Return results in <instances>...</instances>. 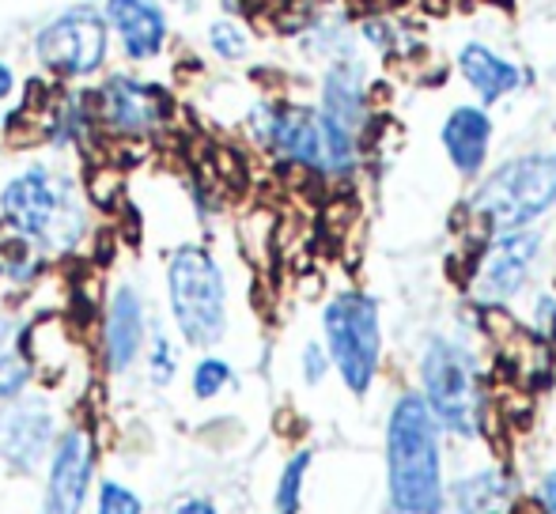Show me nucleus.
I'll return each instance as SVG.
<instances>
[{"mask_svg": "<svg viewBox=\"0 0 556 514\" xmlns=\"http://www.w3.org/2000/svg\"><path fill=\"white\" fill-rule=\"evenodd\" d=\"M390 496L405 514H440V442H435V416L425 397L405 394L394 404L387 432Z\"/></svg>", "mask_w": 556, "mask_h": 514, "instance_id": "obj_1", "label": "nucleus"}, {"mask_svg": "<svg viewBox=\"0 0 556 514\" xmlns=\"http://www.w3.org/2000/svg\"><path fill=\"white\" fill-rule=\"evenodd\" d=\"M0 213L23 239L46 250H68L84 231V213L73 197V185L46 167L15 175L0 190Z\"/></svg>", "mask_w": 556, "mask_h": 514, "instance_id": "obj_2", "label": "nucleus"}, {"mask_svg": "<svg viewBox=\"0 0 556 514\" xmlns=\"http://www.w3.org/2000/svg\"><path fill=\"white\" fill-rule=\"evenodd\" d=\"M170 310L190 345H216L227 325V295L224 272L201 246H182L170 257L167 269Z\"/></svg>", "mask_w": 556, "mask_h": 514, "instance_id": "obj_3", "label": "nucleus"}, {"mask_svg": "<svg viewBox=\"0 0 556 514\" xmlns=\"http://www.w3.org/2000/svg\"><path fill=\"white\" fill-rule=\"evenodd\" d=\"M556 201V152L545 155H522L511 159L477 190L469 201L481 220H489L500 231H515L542 216Z\"/></svg>", "mask_w": 556, "mask_h": 514, "instance_id": "obj_4", "label": "nucleus"}, {"mask_svg": "<svg viewBox=\"0 0 556 514\" xmlns=\"http://www.w3.org/2000/svg\"><path fill=\"white\" fill-rule=\"evenodd\" d=\"M326 340L330 356L352 394H367L375 371H379V307L367 295H337L326 307Z\"/></svg>", "mask_w": 556, "mask_h": 514, "instance_id": "obj_5", "label": "nucleus"}, {"mask_svg": "<svg viewBox=\"0 0 556 514\" xmlns=\"http://www.w3.org/2000/svg\"><path fill=\"white\" fill-rule=\"evenodd\" d=\"M425 389L435 424H446L458 435L477 432L481 389H477V363L466 348L451 340H432L425 352Z\"/></svg>", "mask_w": 556, "mask_h": 514, "instance_id": "obj_6", "label": "nucleus"}, {"mask_svg": "<svg viewBox=\"0 0 556 514\" xmlns=\"http://www.w3.org/2000/svg\"><path fill=\"white\" fill-rule=\"evenodd\" d=\"M35 53L46 68L61 76H88L106 57V20L91 8H73L42 27Z\"/></svg>", "mask_w": 556, "mask_h": 514, "instance_id": "obj_7", "label": "nucleus"}, {"mask_svg": "<svg viewBox=\"0 0 556 514\" xmlns=\"http://www.w3.org/2000/svg\"><path fill=\"white\" fill-rule=\"evenodd\" d=\"M91 473H96V447L84 432H68L53 450L42 514H80L84 496L91 488Z\"/></svg>", "mask_w": 556, "mask_h": 514, "instance_id": "obj_8", "label": "nucleus"}, {"mask_svg": "<svg viewBox=\"0 0 556 514\" xmlns=\"http://www.w3.org/2000/svg\"><path fill=\"white\" fill-rule=\"evenodd\" d=\"M53 442V416L42 404H8L0 412V454L15 470H35Z\"/></svg>", "mask_w": 556, "mask_h": 514, "instance_id": "obj_9", "label": "nucleus"}, {"mask_svg": "<svg viewBox=\"0 0 556 514\" xmlns=\"http://www.w3.org/2000/svg\"><path fill=\"white\" fill-rule=\"evenodd\" d=\"M538 246H542L538 235L507 231L489 250V257H484L481 277H477V292H481L484 299H507V295H515L522 287V280H527L530 265H534Z\"/></svg>", "mask_w": 556, "mask_h": 514, "instance_id": "obj_10", "label": "nucleus"}, {"mask_svg": "<svg viewBox=\"0 0 556 514\" xmlns=\"http://www.w3.org/2000/svg\"><path fill=\"white\" fill-rule=\"evenodd\" d=\"M106 20L122 35V46L132 61H148L163 50L167 15L155 0H106Z\"/></svg>", "mask_w": 556, "mask_h": 514, "instance_id": "obj_11", "label": "nucleus"}, {"mask_svg": "<svg viewBox=\"0 0 556 514\" xmlns=\"http://www.w3.org/2000/svg\"><path fill=\"white\" fill-rule=\"evenodd\" d=\"M167 114V99L163 91L155 88H144L137 80H111L103 88V118L106 126L117 129V132H144V129H155Z\"/></svg>", "mask_w": 556, "mask_h": 514, "instance_id": "obj_12", "label": "nucleus"}, {"mask_svg": "<svg viewBox=\"0 0 556 514\" xmlns=\"http://www.w3.org/2000/svg\"><path fill=\"white\" fill-rule=\"evenodd\" d=\"M489 137H492V121L477 106H458L443 121V147L462 175H477L481 170L484 152H489Z\"/></svg>", "mask_w": 556, "mask_h": 514, "instance_id": "obj_13", "label": "nucleus"}, {"mask_svg": "<svg viewBox=\"0 0 556 514\" xmlns=\"http://www.w3.org/2000/svg\"><path fill=\"white\" fill-rule=\"evenodd\" d=\"M144 340V314H140V299L132 287H117L111 314H106V360L114 371H125L140 352Z\"/></svg>", "mask_w": 556, "mask_h": 514, "instance_id": "obj_14", "label": "nucleus"}, {"mask_svg": "<svg viewBox=\"0 0 556 514\" xmlns=\"http://www.w3.org/2000/svg\"><path fill=\"white\" fill-rule=\"evenodd\" d=\"M458 65H462V76L469 80V88H473L484 103H496V99L511 95V91L522 83L519 68H515L511 61L496 57V53L481 42H469L466 50H462Z\"/></svg>", "mask_w": 556, "mask_h": 514, "instance_id": "obj_15", "label": "nucleus"}, {"mask_svg": "<svg viewBox=\"0 0 556 514\" xmlns=\"http://www.w3.org/2000/svg\"><path fill=\"white\" fill-rule=\"evenodd\" d=\"M323 118L344 137L356 140V129L364 121V91H359V68L337 65L326 76V99H323Z\"/></svg>", "mask_w": 556, "mask_h": 514, "instance_id": "obj_16", "label": "nucleus"}, {"mask_svg": "<svg viewBox=\"0 0 556 514\" xmlns=\"http://www.w3.org/2000/svg\"><path fill=\"white\" fill-rule=\"evenodd\" d=\"M27 383H30V363L23 360V352H20L15 325L0 318V401L20 397Z\"/></svg>", "mask_w": 556, "mask_h": 514, "instance_id": "obj_17", "label": "nucleus"}, {"mask_svg": "<svg viewBox=\"0 0 556 514\" xmlns=\"http://www.w3.org/2000/svg\"><path fill=\"white\" fill-rule=\"evenodd\" d=\"M307 465H311L307 450H303V454H295L292 462H288L285 477H280V485H277V507H280V514H292L295 507H300V485H303V473H307Z\"/></svg>", "mask_w": 556, "mask_h": 514, "instance_id": "obj_18", "label": "nucleus"}, {"mask_svg": "<svg viewBox=\"0 0 556 514\" xmlns=\"http://www.w3.org/2000/svg\"><path fill=\"white\" fill-rule=\"evenodd\" d=\"M208 42H213V50L220 53V57L235 61V57L247 53V30L220 20V23H213V30H208Z\"/></svg>", "mask_w": 556, "mask_h": 514, "instance_id": "obj_19", "label": "nucleus"}, {"mask_svg": "<svg viewBox=\"0 0 556 514\" xmlns=\"http://www.w3.org/2000/svg\"><path fill=\"white\" fill-rule=\"evenodd\" d=\"M231 378V368L224 360H201L198 371H193V394L198 397H216Z\"/></svg>", "mask_w": 556, "mask_h": 514, "instance_id": "obj_20", "label": "nucleus"}, {"mask_svg": "<svg viewBox=\"0 0 556 514\" xmlns=\"http://www.w3.org/2000/svg\"><path fill=\"white\" fill-rule=\"evenodd\" d=\"M96 514H144V511H140V500L129 492V488L106 480V485L99 488V511Z\"/></svg>", "mask_w": 556, "mask_h": 514, "instance_id": "obj_21", "label": "nucleus"}, {"mask_svg": "<svg viewBox=\"0 0 556 514\" xmlns=\"http://www.w3.org/2000/svg\"><path fill=\"white\" fill-rule=\"evenodd\" d=\"M175 348H170V340L163 337V333H155V345H152V378L155 386H167L170 378H175Z\"/></svg>", "mask_w": 556, "mask_h": 514, "instance_id": "obj_22", "label": "nucleus"}, {"mask_svg": "<svg viewBox=\"0 0 556 514\" xmlns=\"http://www.w3.org/2000/svg\"><path fill=\"white\" fill-rule=\"evenodd\" d=\"M326 375V360H323V352H318L315 345L307 348V378L311 383H318V378Z\"/></svg>", "mask_w": 556, "mask_h": 514, "instance_id": "obj_23", "label": "nucleus"}, {"mask_svg": "<svg viewBox=\"0 0 556 514\" xmlns=\"http://www.w3.org/2000/svg\"><path fill=\"white\" fill-rule=\"evenodd\" d=\"M175 514H216L213 503H205V500H190V503H182Z\"/></svg>", "mask_w": 556, "mask_h": 514, "instance_id": "obj_24", "label": "nucleus"}, {"mask_svg": "<svg viewBox=\"0 0 556 514\" xmlns=\"http://www.w3.org/2000/svg\"><path fill=\"white\" fill-rule=\"evenodd\" d=\"M4 95H12V68L0 61V99H4Z\"/></svg>", "mask_w": 556, "mask_h": 514, "instance_id": "obj_25", "label": "nucleus"}, {"mask_svg": "<svg viewBox=\"0 0 556 514\" xmlns=\"http://www.w3.org/2000/svg\"><path fill=\"white\" fill-rule=\"evenodd\" d=\"M545 503H549V514H556V473L549 477V485H545Z\"/></svg>", "mask_w": 556, "mask_h": 514, "instance_id": "obj_26", "label": "nucleus"}, {"mask_svg": "<svg viewBox=\"0 0 556 514\" xmlns=\"http://www.w3.org/2000/svg\"><path fill=\"white\" fill-rule=\"evenodd\" d=\"M178 4H186V8H193V0H178Z\"/></svg>", "mask_w": 556, "mask_h": 514, "instance_id": "obj_27", "label": "nucleus"}]
</instances>
